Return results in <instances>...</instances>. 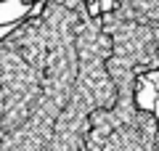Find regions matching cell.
<instances>
[{
  "mask_svg": "<svg viewBox=\"0 0 159 151\" xmlns=\"http://www.w3.org/2000/svg\"><path fill=\"white\" fill-rule=\"evenodd\" d=\"M0 3H8V0H0Z\"/></svg>",
  "mask_w": 159,
  "mask_h": 151,
  "instance_id": "6da1fadb",
  "label": "cell"
}]
</instances>
